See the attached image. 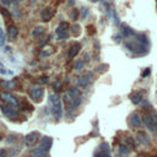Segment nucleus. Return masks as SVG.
Segmentation results:
<instances>
[{"instance_id":"9b49d317","label":"nucleus","mask_w":157,"mask_h":157,"mask_svg":"<svg viewBox=\"0 0 157 157\" xmlns=\"http://www.w3.org/2000/svg\"><path fill=\"white\" fill-rule=\"evenodd\" d=\"M80 90L79 88H76V87H72V88H69L67 90V92H66V102L69 101V99H71V98H77V97H80Z\"/></svg>"},{"instance_id":"9d476101","label":"nucleus","mask_w":157,"mask_h":157,"mask_svg":"<svg viewBox=\"0 0 157 157\" xmlns=\"http://www.w3.org/2000/svg\"><path fill=\"white\" fill-rule=\"evenodd\" d=\"M138 141L140 142L141 145H144V146H148L150 145V136L145 133V131H139L138 133Z\"/></svg>"},{"instance_id":"2f4dec72","label":"nucleus","mask_w":157,"mask_h":157,"mask_svg":"<svg viewBox=\"0 0 157 157\" xmlns=\"http://www.w3.org/2000/svg\"><path fill=\"white\" fill-rule=\"evenodd\" d=\"M0 157H8V152L5 148H0Z\"/></svg>"},{"instance_id":"aec40b11","label":"nucleus","mask_w":157,"mask_h":157,"mask_svg":"<svg viewBox=\"0 0 157 157\" xmlns=\"http://www.w3.org/2000/svg\"><path fill=\"white\" fill-rule=\"evenodd\" d=\"M43 32H44V28H43V27L38 26V27H36V28L32 31V36H33V37H38V36L42 35Z\"/></svg>"},{"instance_id":"412c9836","label":"nucleus","mask_w":157,"mask_h":157,"mask_svg":"<svg viewBox=\"0 0 157 157\" xmlns=\"http://www.w3.org/2000/svg\"><path fill=\"white\" fill-rule=\"evenodd\" d=\"M58 102H60V99H59V96H58L57 93H52L50 96H49V103L53 106V104L58 103Z\"/></svg>"},{"instance_id":"2eb2a0df","label":"nucleus","mask_w":157,"mask_h":157,"mask_svg":"<svg viewBox=\"0 0 157 157\" xmlns=\"http://www.w3.org/2000/svg\"><path fill=\"white\" fill-rule=\"evenodd\" d=\"M130 101L133 102V104H139L140 102L142 101L141 93H133L131 96H130Z\"/></svg>"},{"instance_id":"cd10ccee","label":"nucleus","mask_w":157,"mask_h":157,"mask_svg":"<svg viewBox=\"0 0 157 157\" xmlns=\"http://www.w3.org/2000/svg\"><path fill=\"white\" fill-rule=\"evenodd\" d=\"M58 37H59V39H66L67 37H69V33H67V31L61 32V33H59V35H58Z\"/></svg>"},{"instance_id":"20e7f679","label":"nucleus","mask_w":157,"mask_h":157,"mask_svg":"<svg viewBox=\"0 0 157 157\" xmlns=\"http://www.w3.org/2000/svg\"><path fill=\"white\" fill-rule=\"evenodd\" d=\"M92 77H93L92 72H85L82 76L79 77V80H77V86H79V87H82V88L87 87L88 85L91 84Z\"/></svg>"},{"instance_id":"7c9ffc66","label":"nucleus","mask_w":157,"mask_h":157,"mask_svg":"<svg viewBox=\"0 0 157 157\" xmlns=\"http://www.w3.org/2000/svg\"><path fill=\"white\" fill-rule=\"evenodd\" d=\"M77 15H79L77 10H75V9H74V11H71V13H70V17H71L72 20H76V18H77Z\"/></svg>"},{"instance_id":"f704fd0d","label":"nucleus","mask_w":157,"mask_h":157,"mask_svg":"<svg viewBox=\"0 0 157 157\" xmlns=\"http://www.w3.org/2000/svg\"><path fill=\"white\" fill-rule=\"evenodd\" d=\"M40 81H42V82H47V81H48V77H47V76H42V77H40Z\"/></svg>"},{"instance_id":"4be33fe9","label":"nucleus","mask_w":157,"mask_h":157,"mask_svg":"<svg viewBox=\"0 0 157 157\" xmlns=\"http://www.w3.org/2000/svg\"><path fill=\"white\" fill-rule=\"evenodd\" d=\"M74 69L75 70H82L84 69V61L82 60H76L74 63Z\"/></svg>"},{"instance_id":"72a5a7b5","label":"nucleus","mask_w":157,"mask_h":157,"mask_svg":"<svg viewBox=\"0 0 157 157\" xmlns=\"http://www.w3.org/2000/svg\"><path fill=\"white\" fill-rule=\"evenodd\" d=\"M150 71H151V70H150V69H146L144 72H142V77H146L147 76V75H150Z\"/></svg>"},{"instance_id":"473e14b6","label":"nucleus","mask_w":157,"mask_h":157,"mask_svg":"<svg viewBox=\"0 0 157 157\" xmlns=\"http://www.w3.org/2000/svg\"><path fill=\"white\" fill-rule=\"evenodd\" d=\"M74 28H75V33H74V35H75V36H79V35H80V26H79V25H75Z\"/></svg>"},{"instance_id":"4c0bfd02","label":"nucleus","mask_w":157,"mask_h":157,"mask_svg":"<svg viewBox=\"0 0 157 157\" xmlns=\"http://www.w3.org/2000/svg\"><path fill=\"white\" fill-rule=\"evenodd\" d=\"M9 138H10V139H8V142H12L13 140H16L15 138H13V136H9Z\"/></svg>"},{"instance_id":"f03ea898","label":"nucleus","mask_w":157,"mask_h":157,"mask_svg":"<svg viewBox=\"0 0 157 157\" xmlns=\"http://www.w3.org/2000/svg\"><path fill=\"white\" fill-rule=\"evenodd\" d=\"M0 98H1L6 104L9 106H12V107H17L18 106V102H17V98L11 94L10 92H1L0 93Z\"/></svg>"},{"instance_id":"4468645a","label":"nucleus","mask_w":157,"mask_h":157,"mask_svg":"<svg viewBox=\"0 0 157 157\" xmlns=\"http://www.w3.org/2000/svg\"><path fill=\"white\" fill-rule=\"evenodd\" d=\"M141 121H142V119H141L139 113H133L131 114V124H133V126L140 128L141 126Z\"/></svg>"},{"instance_id":"c756f323","label":"nucleus","mask_w":157,"mask_h":157,"mask_svg":"<svg viewBox=\"0 0 157 157\" xmlns=\"http://www.w3.org/2000/svg\"><path fill=\"white\" fill-rule=\"evenodd\" d=\"M53 88H54L55 91L60 90V88H61V82H59V81H55V82L53 84Z\"/></svg>"},{"instance_id":"7ed1b4c3","label":"nucleus","mask_w":157,"mask_h":157,"mask_svg":"<svg viewBox=\"0 0 157 157\" xmlns=\"http://www.w3.org/2000/svg\"><path fill=\"white\" fill-rule=\"evenodd\" d=\"M38 139H39V134L37 131H32L25 136V144L28 147H33L38 142Z\"/></svg>"},{"instance_id":"a878e982","label":"nucleus","mask_w":157,"mask_h":157,"mask_svg":"<svg viewBox=\"0 0 157 157\" xmlns=\"http://www.w3.org/2000/svg\"><path fill=\"white\" fill-rule=\"evenodd\" d=\"M86 28H87V33H88V35H90V36H93V35H94V33H96V31H94V27H93L92 25H90V26H87V27H86Z\"/></svg>"},{"instance_id":"0eeeda50","label":"nucleus","mask_w":157,"mask_h":157,"mask_svg":"<svg viewBox=\"0 0 157 157\" xmlns=\"http://www.w3.org/2000/svg\"><path fill=\"white\" fill-rule=\"evenodd\" d=\"M52 145H53L52 138H49V136H44V138H42V140H40V142H39V148H42L43 151L48 152L50 150V147H52Z\"/></svg>"},{"instance_id":"c85d7f7f","label":"nucleus","mask_w":157,"mask_h":157,"mask_svg":"<svg viewBox=\"0 0 157 157\" xmlns=\"http://www.w3.org/2000/svg\"><path fill=\"white\" fill-rule=\"evenodd\" d=\"M5 43V37H4V32H3V30L0 28V47H1L3 44Z\"/></svg>"},{"instance_id":"39448f33","label":"nucleus","mask_w":157,"mask_h":157,"mask_svg":"<svg viewBox=\"0 0 157 157\" xmlns=\"http://www.w3.org/2000/svg\"><path fill=\"white\" fill-rule=\"evenodd\" d=\"M54 13H55V10H54L53 8H45V9H43L42 11H40V18H42V21L48 22L52 20Z\"/></svg>"},{"instance_id":"6e6552de","label":"nucleus","mask_w":157,"mask_h":157,"mask_svg":"<svg viewBox=\"0 0 157 157\" xmlns=\"http://www.w3.org/2000/svg\"><path fill=\"white\" fill-rule=\"evenodd\" d=\"M52 113L57 119H60L63 117V106H61V102H58V103L52 106Z\"/></svg>"},{"instance_id":"bb28decb","label":"nucleus","mask_w":157,"mask_h":157,"mask_svg":"<svg viewBox=\"0 0 157 157\" xmlns=\"http://www.w3.org/2000/svg\"><path fill=\"white\" fill-rule=\"evenodd\" d=\"M0 12H1V15H3L4 17H6V18H10V17H11V16H10V13H9V11L6 10V9L0 8Z\"/></svg>"},{"instance_id":"c9c22d12","label":"nucleus","mask_w":157,"mask_h":157,"mask_svg":"<svg viewBox=\"0 0 157 157\" xmlns=\"http://www.w3.org/2000/svg\"><path fill=\"white\" fill-rule=\"evenodd\" d=\"M0 72H1V74H6V70L1 66V64H0Z\"/></svg>"},{"instance_id":"a211bd4d","label":"nucleus","mask_w":157,"mask_h":157,"mask_svg":"<svg viewBox=\"0 0 157 157\" xmlns=\"http://www.w3.org/2000/svg\"><path fill=\"white\" fill-rule=\"evenodd\" d=\"M43 156H45V151H43V150L39 147L35 148L32 151V157H43Z\"/></svg>"},{"instance_id":"f8f14e48","label":"nucleus","mask_w":157,"mask_h":157,"mask_svg":"<svg viewBox=\"0 0 157 157\" xmlns=\"http://www.w3.org/2000/svg\"><path fill=\"white\" fill-rule=\"evenodd\" d=\"M80 49H81L80 43H75V44H72V45H71V48H70V50H69V54H67L69 59H72L74 57H76V55H77V53L80 52Z\"/></svg>"},{"instance_id":"e433bc0d","label":"nucleus","mask_w":157,"mask_h":157,"mask_svg":"<svg viewBox=\"0 0 157 157\" xmlns=\"http://www.w3.org/2000/svg\"><path fill=\"white\" fill-rule=\"evenodd\" d=\"M87 12H88L87 9H82V17H85V16L87 15Z\"/></svg>"},{"instance_id":"6ab92c4d","label":"nucleus","mask_w":157,"mask_h":157,"mask_svg":"<svg viewBox=\"0 0 157 157\" xmlns=\"http://www.w3.org/2000/svg\"><path fill=\"white\" fill-rule=\"evenodd\" d=\"M67 28H69V25H67L66 22H61V23L58 26V28H57V33L59 35V33H61V32H65Z\"/></svg>"},{"instance_id":"ea45409f","label":"nucleus","mask_w":157,"mask_h":157,"mask_svg":"<svg viewBox=\"0 0 157 157\" xmlns=\"http://www.w3.org/2000/svg\"><path fill=\"white\" fill-rule=\"evenodd\" d=\"M92 1H93V3H97V1H99V0H92Z\"/></svg>"},{"instance_id":"dca6fc26","label":"nucleus","mask_w":157,"mask_h":157,"mask_svg":"<svg viewBox=\"0 0 157 157\" xmlns=\"http://www.w3.org/2000/svg\"><path fill=\"white\" fill-rule=\"evenodd\" d=\"M121 35L123 37H130L131 35H134V31L129 28L128 26H121Z\"/></svg>"},{"instance_id":"ddd939ff","label":"nucleus","mask_w":157,"mask_h":157,"mask_svg":"<svg viewBox=\"0 0 157 157\" xmlns=\"http://www.w3.org/2000/svg\"><path fill=\"white\" fill-rule=\"evenodd\" d=\"M80 104H81V97H77V98H71V99L67 101V109H70V111H72V109L77 108Z\"/></svg>"},{"instance_id":"393cba45","label":"nucleus","mask_w":157,"mask_h":157,"mask_svg":"<svg viewBox=\"0 0 157 157\" xmlns=\"http://www.w3.org/2000/svg\"><path fill=\"white\" fill-rule=\"evenodd\" d=\"M94 157H111V153L109 152H104V151H99L94 153Z\"/></svg>"},{"instance_id":"423d86ee","label":"nucleus","mask_w":157,"mask_h":157,"mask_svg":"<svg viewBox=\"0 0 157 157\" xmlns=\"http://www.w3.org/2000/svg\"><path fill=\"white\" fill-rule=\"evenodd\" d=\"M30 94H31V98H32L33 101L39 102L40 99H42V97H43V88H42V87H39V86L33 87Z\"/></svg>"},{"instance_id":"1a4fd4ad","label":"nucleus","mask_w":157,"mask_h":157,"mask_svg":"<svg viewBox=\"0 0 157 157\" xmlns=\"http://www.w3.org/2000/svg\"><path fill=\"white\" fill-rule=\"evenodd\" d=\"M142 121H144V124L146 125V128L148 129V130H151L152 133H157V128L155 126V124L152 123L151 118L148 117V114H144V117H142Z\"/></svg>"},{"instance_id":"b1692460","label":"nucleus","mask_w":157,"mask_h":157,"mask_svg":"<svg viewBox=\"0 0 157 157\" xmlns=\"http://www.w3.org/2000/svg\"><path fill=\"white\" fill-rule=\"evenodd\" d=\"M119 152H120V155H128L129 152H130V148H129L128 146H125V145H121L119 147Z\"/></svg>"},{"instance_id":"f257e3e1","label":"nucleus","mask_w":157,"mask_h":157,"mask_svg":"<svg viewBox=\"0 0 157 157\" xmlns=\"http://www.w3.org/2000/svg\"><path fill=\"white\" fill-rule=\"evenodd\" d=\"M1 112H3V114L5 115L6 118H9L11 120L16 119L18 117V113L16 111V108L12 107V106H9V104H3L1 106Z\"/></svg>"},{"instance_id":"5701e85b","label":"nucleus","mask_w":157,"mask_h":157,"mask_svg":"<svg viewBox=\"0 0 157 157\" xmlns=\"http://www.w3.org/2000/svg\"><path fill=\"white\" fill-rule=\"evenodd\" d=\"M124 142H125V146H128L129 148H131V147L134 148V147H135V145H134V140H133L131 138H129V136L124 139Z\"/></svg>"},{"instance_id":"f3484780","label":"nucleus","mask_w":157,"mask_h":157,"mask_svg":"<svg viewBox=\"0 0 157 157\" xmlns=\"http://www.w3.org/2000/svg\"><path fill=\"white\" fill-rule=\"evenodd\" d=\"M8 32H9V37H10L11 40H13V39L16 38V36H17V28H16L15 26H10Z\"/></svg>"},{"instance_id":"58836bf2","label":"nucleus","mask_w":157,"mask_h":157,"mask_svg":"<svg viewBox=\"0 0 157 157\" xmlns=\"http://www.w3.org/2000/svg\"><path fill=\"white\" fill-rule=\"evenodd\" d=\"M1 3H3V4H6V5L9 4V1H8V0H1Z\"/></svg>"}]
</instances>
